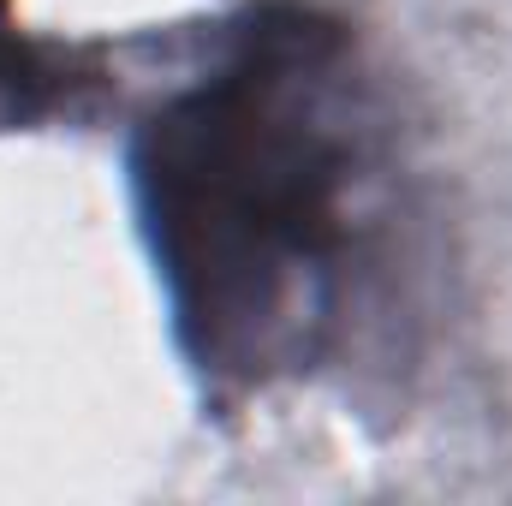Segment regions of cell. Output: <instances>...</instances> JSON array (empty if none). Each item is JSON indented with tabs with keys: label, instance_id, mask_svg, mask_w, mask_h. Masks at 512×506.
Segmentation results:
<instances>
[{
	"label": "cell",
	"instance_id": "6da1fadb",
	"mask_svg": "<svg viewBox=\"0 0 512 506\" xmlns=\"http://www.w3.org/2000/svg\"><path fill=\"white\" fill-rule=\"evenodd\" d=\"M137 233L203 405L316 376L387 239V108L358 36L316 0H251L131 126Z\"/></svg>",
	"mask_w": 512,
	"mask_h": 506
},
{
	"label": "cell",
	"instance_id": "7a4b0ae2",
	"mask_svg": "<svg viewBox=\"0 0 512 506\" xmlns=\"http://www.w3.org/2000/svg\"><path fill=\"white\" fill-rule=\"evenodd\" d=\"M84 60H90V48L60 54V48H42V42L18 36L12 12L0 0V120H36V114H48L60 102L72 108L78 90L102 84V72L84 66Z\"/></svg>",
	"mask_w": 512,
	"mask_h": 506
}]
</instances>
